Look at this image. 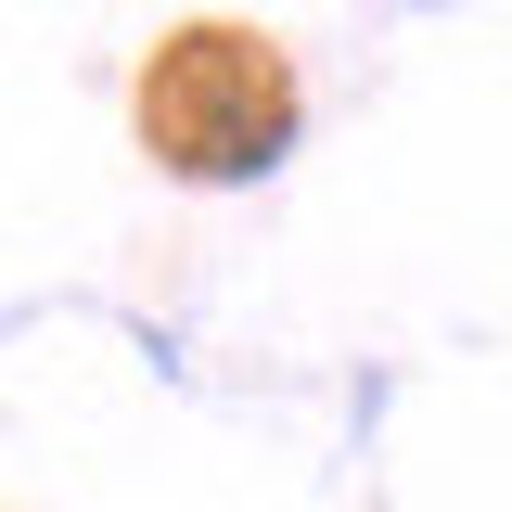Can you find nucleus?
I'll list each match as a JSON object with an SVG mask.
<instances>
[{
  "label": "nucleus",
  "mask_w": 512,
  "mask_h": 512,
  "mask_svg": "<svg viewBox=\"0 0 512 512\" xmlns=\"http://www.w3.org/2000/svg\"><path fill=\"white\" fill-rule=\"evenodd\" d=\"M141 128H154V154L180 180H256L295 141V90H282L269 39H244V26H180L167 52L141 64Z\"/></svg>",
  "instance_id": "1"
}]
</instances>
